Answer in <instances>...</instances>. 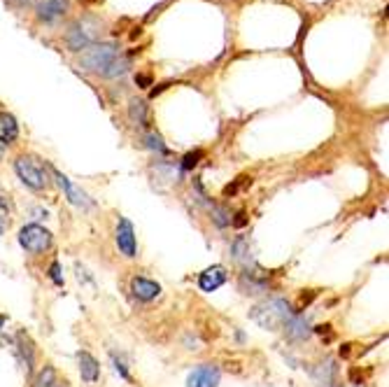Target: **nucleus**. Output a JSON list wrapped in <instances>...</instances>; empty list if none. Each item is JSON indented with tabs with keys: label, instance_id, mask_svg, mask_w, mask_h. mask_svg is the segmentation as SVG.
Masks as SVG:
<instances>
[{
	"label": "nucleus",
	"instance_id": "nucleus-21",
	"mask_svg": "<svg viewBox=\"0 0 389 387\" xmlns=\"http://www.w3.org/2000/svg\"><path fill=\"white\" fill-rule=\"evenodd\" d=\"M231 254H233L235 262H249V245H247V240L245 238L235 240L233 247H231Z\"/></svg>",
	"mask_w": 389,
	"mask_h": 387
},
{
	"label": "nucleus",
	"instance_id": "nucleus-26",
	"mask_svg": "<svg viewBox=\"0 0 389 387\" xmlns=\"http://www.w3.org/2000/svg\"><path fill=\"white\" fill-rule=\"evenodd\" d=\"M49 276H51V280H54L56 285H63V278H61V266L54 262L51 264V271H49Z\"/></svg>",
	"mask_w": 389,
	"mask_h": 387
},
{
	"label": "nucleus",
	"instance_id": "nucleus-18",
	"mask_svg": "<svg viewBox=\"0 0 389 387\" xmlns=\"http://www.w3.org/2000/svg\"><path fill=\"white\" fill-rule=\"evenodd\" d=\"M33 387H63L58 381H56V371L51 369V367H44L40 371V376L35 378V383Z\"/></svg>",
	"mask_w": 389,
	"mask_h": 387
},
{
	"label": "nucleus",
	"instance_id": "nucleus-15",
	"mask_svg": "<svg viewBox=\"0 0 389 387\" xmlns=\"http://www.w3.org/2000/svg\"><path fill=\"white\" fill-rule=\"evenodd\" d=\"M19 135V126H17V119L7 112H0V142L3 145H10V142Z\"/></svg>",
	"mask_w": 389,
	"mask_h": 387
},
{
	"label": "nucleus",
	"instance_id": "nucleus-30",
	"mask_svg": "<svg viewBox=\"0 0 389 387\" xmlns=\"http://www.w3.org/2000/svg\"><path fill=\"white\" fill-rule=\"evenodd\" d=\"M7 322V315H3V313H0V329H3V324Z\"/></svg>",
	"mask_w": 389,
	"mask_h": 387
},
{
	"label": "nucleus",
	"instance_id": "nucleus-12",
	"mask_svg": "<svg viewBox=\"0 0 389 387\" xmlns=\"http://www.w3.org/2000/svg\"><path fill=\"white\" fill-rule=\"evenodd\" d=\"M78 360H80V376H82V381L98 383V378H101V367H98V362H96L94 355L87 352V350H82L78 355Z\"/></svg>",
	"mask_w": 389,
	"mask_h": 387
},
{
	"label": "nucleus",
	"instance_id": "nucleus-6",
	"mask_svg": "<svg viewBox=\"0 0 389 387\" xmlns=\"http://www.w3.org/2000/svg\"><path fill=\"white\" fill-rule=\"evenodd\" d=\"M51 171V176L56 178L58 182V187L66 192V199L73 203V206H78V208H84V210H89V208H94V201L89 199V194L87 192H82V189L78 185H73L70 180H68L63 173L56 171V168H49Z\"/></svg>",
	"mask_w": 389,
	"mask_h": 387
},
{
	"label": "nucleus",
	"instance_id": "nucleus-13",
	"mask_svg": "<svg viewBox=\"0 0 389 387\" xmlns=\"http://www.w3.org/2000/svg\"><path fill=\"white\" fill-rule=\"evenodd\" d=\"M68 10V0H42L37 5V19L40 21H54Z\"/></svg>",
	"mask_w": 389,
	"mask_h": 387
},
{
	"label": "nucleus",
	"instance_id": "nucleus-9",
	"mask_svg": "<svg viewBox=\"0 0 389 387\" xmlns=\"http://www.w3.org/2000/svg\"><path fill=\"white\" fill-rule=\"evenodd\" d=\"M131 292L135 299L140 301H154L161 297V285L149 278H133L131 280Z\"/></svg>",
	"mask_w": 389,
	"mask_h": 387
},
{
	"label": "nucleus",
	"instance_id": "nucleus-25",
	"mask_svg": "<svg viewBox=\"0 0 389 387\" xmlns=\"http://www.w3.org/2000/svg\"><path fill=\"white\" fill-rule=\"evenodd\" d=\"M247 182H252V180L249 178H238V182H233V185L224 187V196H233L240 189V185H247Z\"/></svg>",
	"mask_w": 389,
	"mask_h": 387
},
{
	"label": "nucleus",
	"instance_id": "nucleus-31",
	"mask_svg": "<svg viewBox=\"0 0 389 387\" xmlns=\"http://www.w3.org/2000/svg\"><path fill=\"white\" fill-rule=\"evenodd\" d=\"M3 231H5V219L0 217V233H3Z\"/></svg>",
	"mask_w": 389,
	"mask_h": 387
},
{
	"label": "nucleus",
	"instance_id": "nucleus-28",
	"mask_svg": "<svg viewBox=\"0 0 389 387\" xmlns=\"http://www.w3.org/2000/svg\"><path fill=\"white\" fill-rule=\"evenodd\" d=\"M135 82H138V87H149L152 85V78H149V75H138V78H135Z\"/></svg>",
	"mask_w": 389,
	"mask_h": 387
},
{
	"label": "nucleus",
	"instance_id": "nucleus-23",
	"mask_svg": "<svg viewBox=\"0 0 389 387\" xmlns=\"http://www.w3.org/2000/svg\"><path fill=\"white\" fill-rule=\"evenodd\" d=\"M201 159H203V152H201V149L189 152V154H187L185 159H182V168H185V171H192L194 166H196L198 161H201Z\"/></svg>",
	"mask_w": 389,
	"mask_h": 387
},
{
	"label": "nucleus",
	"instance_id": "nucleus-7",
	"mask_svg": "<svg viewBox=\"0 0 389 387\" xmlns=\"http://www.w3.org/2000/svg\"><path fill=\"white\" fill-rule=\"evenodd\" d=\"M219 378H222L219 367H215V364H201V367L189 374L187 387H217Z\"/></svg>",
	"mask_w": 389,
	"mask_h": 387
},
{
	"label": "nucleus",
	"instance_id": "nucleus-20",
	"mask_svg": "<svg viewBox=\"0 0 389 387\" xmlns=\"http://www.w3.org/2000/svg\"><path fill=\"white\" fill-rule=\"evenodd\" d=\"M128 73V59L124 56H117L112 61V63L108 66V70L103 73V78H121V75H126Z\"/></svg>",
	"mask_w": 389,
	"mask_h": 387
},
{
	"label": "nucleus",
	"instance_id": "nucleus-27",
	"mask_svg": "<svg viewBox=\"0 0 389 387\" xmlns=\"http://www.w3.org/2000/svg\"><path fill=\"white\" fill-rule=\"evenodd\" d=\"M231 224L238 226V229H240V226L247 224V215H245V212H238V215H235V219H231Z\"/></svg>",
	"mask_w": 389,
	"mask_h": 387
},
{
	"label": "nucleus",
	"instance_id": "nucleus-22",
	"mask_svg": "<svg viewBox=\"0 0 389 387\" xmlns=\"http://www.w3.org/2000/svg\"><path fill=\"white\" fill-rule=\"evenodd\" d=\"M144 142H147V147L149 149H156L159 152V154H166V145H163V140H161V135H159V133H147V135H144Z\"/></svg>",
	"mask_w": 389,
	"mask_h": 387
},
{
	"label": "nucleus",
	"instance_id": "nucleus-2",
	"mask_svg": "<svg viewBox=\"0 0 389 387\" xmlns=\"http://www.w3.org/2000/svg\"><path fill=\"white\" fill-rule=\"evenodd\" d=\"M117 56H119V49L114 47L112 42L91 44V47L84 49V54L80 56V66L89 73H101L103 75Z\"/></svg>",
	"mask_w": 389,
	"mask_h": 387
},
{
	"label": "nucleus",
	"instance_id": "nucleus-1",
	"mask_svg": "<svg viewBox=\"0 0 389 387\" xmlns=\"http://www.w3.org/2000/svg\"><path fill=\"white\" fill-rule=\"evenodd\" d=\"M294 315H296V310H292V303L287 299H268L254 306L249 313V317L259 324V327L271 329V331L282 329Z\"/></svg>",
	"mask_w": 389,
	"mask_h": 387
},
{
	"label": "nucleus",
	"instance_id": "nucleus-29",
	"mask_svg": "<svg viewBox=\"0 0 389 387\" xmlns=\"http://www.w3.org/2000/svg\"><path fill=\"white\" fill-rule=\"evenodd\" d=\"M0 208H5V210H7V208H10V203H7V201L3 199V196H0Z\"/></svg>",
	"mask_w": 389,
	"mask_h": 387
},
{
	"label": "nucleus",
	"instance_id": "nucleus-3",
	"mask_svg": "<svg viewBox=\"0 0 389 387\" xmlns=\"http://www.w3.org/2000/svg\"><path fill=\"white\" fill-rule=\"evenodd\" d=\"M14 171H17V176L21 178V182L24 185H28L30 189H44L49 185V176H47V168L42 166L40 159L35 156H19L17 161H14Z\"/></svg>",
	"mask_w": 389,
	"mask_h": 387
},
{
	"label": "nucleus",
	"instance_id": "nucleus-16",
	"mask_svg": "<svg viewBox=\"0 0 389 387\" xmlns=\"http://www.w3.org/2000/svg\"><path fill=\"white\" fill-rule=\"evenodd\" d=\"M240 290L245 294H261L266 292V278H257L254 273L245 271L240 276Z\"/></svg>",
	"mask_w": 389,
	"mask_h": 387
},
{
	"label": "nucleus",
	"instance_id": "nucleus-8",
	"mask_svg": "<svg viewBox=\"0 0 389 387\" xmlns=\"http://www.w3.org/2000/svg\"><path fill=\"white\" fill-rule=\"evenodd\" d=\"M117 247L119 252L128 257V259H133L135 252H138V245H135V231H133V224L128 222L126 217L119 219L117 224Z\"/></svg>",
	"mask_w": 389,
	"mask_h": 387
},
{
	"label": "nucleus",
	"instance_id": "nucleus-17",
	"mask_svg": "<svg viewBox=\"0 0 389 387\" xmlns=\"http://www.w3.org/2000/svg\"><path fill=\"white\" fill-rule=\"evenodd\" d=\"M128 117H131L133 124L144 126L147 124V103L140 101V98H133V101L128 103Z\"/></svg>",
	"mask_w": 389,
	"mask_h": 387
},
{
	"label": "nucleus",
	"instance_id": "nucleus-11",
	"mask_svg": "<svg viewBox=\"0 0 389 387\" xmlns=\"http://www.w3.org/2000/svg\"><path fill=\"white\" fill-rule=\"evenodd\" d=\"M226 283V269L224 266H210L201 273V278H198V287H201L203 292H215L219 290Z\"/></svg>",
	"mask_w": 389,
	"mask_h": 387
},
{
	"label": "nucleus",
	"instance_id": "nucleus-19",
	"mask_svg": "<svg viewBox=\"0 0 389 387\" xmlns=\"http://www.w3.org/2000/svg\"><path fill=\"white\" fill-rule=\"evenodd\" d=\"M19 340V348H21V352H24V360H26V369L28 371H33V362H35V352H33V343H30V338L26 336L24 331L17 336Z\"/></svg>",
	"mask_w": 389,
	"mask_h": 387
},
{
	"label": "nucleus",
	"instance_id": "nucleus-14",
	"mask_svg": "<svg viewBox=\"0 0 389 387\" xmlns=\"http://www.w3.org/2000/svg\"><path fill=\"white\" fill-rule=\"evenodd\" d=\"M285 331H287V336L292 340H306L312 333L308 320H306V317H301V315H294L292 320L285 324Z\"/></svg>",
	"mask_w": 389,
	"mask_h": 387
},
{
	"label": "nucleus",
	"instance_id": "nucleus-10",
	"mask_svg": "<svg viewBox=\"0 0 389 387\" xmlns=\"http://www.w3.org/2000/svg\"><path fill=\"white\" fill-rule=\"evenodd\" d=\"M312 378H315L319 387H335L338 385V367H335L333 360H324L312 369Z\"/></svg>",
	"mask_w": 389,
	"mask_h": 387
},
{
	"label": "nucleus",
	"instance_id": "nucleus-5",
	"mask_svg": "<svg viewBox=\"0 0 389 387\" xmlns=\"http://www.w3.org/2000/svg\"><path fill=\"white\" fill-rule=\"evenodd\" d=\"M19 245L26 250V252L40 254L44 250L51 247V233L40 224H28L19 231Z\"/></svg>",
	"mask_w": 389,
	"mask_h": 387
},
{
	"label": "nucleus",
	"instance_id": "nucleus-24",
	"mask_svg": "<svg viewBox=\"0 0 389 387\" xmlns=\"http://www.w3.org/2000/svg\"><path fill=\"white\" fill-rule=\"evenodd\" d=\"M112 362H114V369H117V374L124 378V381H131V376H128V369H126V362L117 357V355H112Z\"/></svg>",
	"mask_w": 389,
	"mask_h": 387
},
{
	"label": "nucleus",
	"instance_id": "nucleus-4",
	"mask_svg": "<svg viewBox=\"0 0 389 387\" xmlns=\"http://www.w3.org/2000/svg\"><path fill=\"white\" fill-rule=\"evenodd\" d=\"M96 37H98V21L84 17V19H78L70 28H68L66 44L73 51H82V49H89L91 44L96 42Z\"/></svg>",
	"mask_w": 389,
	"mask_h": 387
}]
</instances>
